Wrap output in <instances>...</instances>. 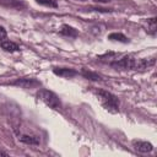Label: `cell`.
<instances>
[{
    "label": "cell",
    "mask_w": 157,
    "mask_h": 157,
    "mask_svg": "<svg viewBox=\"0 0 157 157\" xmlns=\"http://www.w3.org/2000/svg\"><path fill=\"white\" fill-rule=\"evenodd\" d=\"M94 93L98 97L102 105L104 107V109H107L110 113H117L119 110V101L114 94L103 90H94Z\"/></svg>",
    "instance_id": "6da1fadb"
},
{
    "label": "cell",
    "mask_w": 157,
    "mask_h": 157,
    "mask_svg": "<svg viewBox=\"0 0 157 157\" xmlns=\"http://www.w3.org/2000/svg\"><path fill=\"white\" fill-rule=\"evenodd\" d=\"M37 97L43 101L48 107L53 108V109H59L61 107V103L58 98V96L52 92V91H48V90H40L38 93H37Z\"/></svg>",
    "instance_id": "7a4b0ae2"
},
{
    "label": "cell",
    "mask_w": 157,
    "mask_h": 157,
    "mask_svg": "<svg viewBox=\"0 0 157 157\" xmlns=\"http://www.w3.org/2000/svg\"><path fill=\"white\" fill-rule=\"evenodd\" d=\"M136 64H137V59L132 58V56H124L123 59L115 61V63H112V66L113 67H117V69H132V70H136Z\"/></svg>",
    "instance_id": "3957f363"
},
{
    "label": "cell",
    "mask_w": 157,
    "mask_h": 157,
    "mask_svg": "<svg viewBox=\"0 0 157 157\" xmlns=\"http://www.w3.org/2000/svg\"><path fill=\"white\" fill-rule=\"evenodd\" d=\"M15 86H20L22 88H33V87H38L40 83L39 81H37L36 78H28V77H23V78H18L13 82Z\"/></svg>",
    "instance_id": "277c9868"
},
{
    "label": "cell",
    "mask_w": 157,
    "mask_h": 157,
    "mask_svg": "<svg viewBox=\"0 0 157 157\" xmlns=\"http://www.w3.org/2000/svg\"><path fill=\"white\" fill-rule=\"evenodd\" d=\"M132 146L136 151L139 152H142V153H147V152H151L153 150V146L152 144L147 142V141H140V140H134L132 141Z\"/></svg>",
    "instance_id": "5b68a950"
},
{
    "label": "cell",
    "mask_w": 157,
    "mask_h": 157,
    "mask_svg": "<svg viewBox=\"0 0 157 157\" xmlns=\"http://www.w3.org/2000/svg\"><path fill=\"white\" fill-rule=\"evenodd\" d=\"M54 74L55 75H59V76H61V77H72V76H75L77 72L75 71V70H72V69H66V67H61V69H54Z\"/></svg>",
    "instance_id": "8992f818"
},
{
    "label": "cell",
    "mask_w": 157,
    "mask_h": 157,
    "mask_svg": "<svg viewBox=\"0 0 157 157\" xmlns=\"http://www.w3.org/2000/svg\"><path fill=\"white\" fill-rule=\"evenodd\" d=\"M0 45H1V48H2L4 50H6V52H10V53H12V52H17V50H20V48H18V45H17L16 43H13V42H11V40H1V43H0Z\"/></svg>",
    "instance_id": "52a82bcc"
},
{
    "label": "cell",
    "mask_w": 157,
    "mask_h": 157,
    "mask_svg": "<svg viewBox=\"0 0 157 157\" xmlns=\"http://www.w3.org/2000/svg\"><path fill=\"white\" fill-rule=\"evenodd\" d=\"M18 140L21 142L29 144V145H38L39 144V139L37 136H31V135H21L18 137Z\"/></svg>",
    "instance_id": "ba28073f"
},
{
    "label": "cell",
    "mask_w": 157,
    "mask_h": 157,
    "mask_svg": "<svg viewBox=\"0 0 157 157\" xmlns=\"http://www.w3.org/2000/svg\"><path fill=\"white\" fill-rule=\"evenodd\" d=\"M60 33L64 34V36H69V37H77V34H78L77 29H75V28H72V27H70L67 25H64L61 27Z\"/></svg>",
    "instance_id": "9c48e42d"
},
{
    "label": "cell",
    "mask_w": 157,
    "mask_h": 157,
    "mask_svg": "<svg viewBox=\"0 0 157 157\" xmlns=\"http://www.w3.org/2000/svg\"><path fill=\"white\" fill-rule=\"evenodd\" d=\"M2 2L6 5V6H10V7H15V9H22L25 7V2L23 0H2Z\"/></svg>",
    "instance_id": "30bf717a"
},
{
    "label": "cell",
    "mask_w": 157,
    "mask_h": 157,
    "mask_svg": "<svg viewBox=\"0 0 157 157\" xmlns=\"http://www.w3.org/2000/svg\"><path fill=\"white\" fill-rule=\"evenodd\" d=\"M108 39L110 40H117V42H121V43H128V38L121 34V33H110L108 36Z\"/></svg>",
    "instance_id": "8fae6325"
},
{
    "label": "cell",
    "mask_w": 157,
    "mask_h": 157,
    "mask_svg": "<svg viewBox=\"0 0 157 157\" xmlns=\"http://www.w3.org/2000/svg\"><path fill=\"white\" fill-rule=\"evenodd\" d=\"M82 75L86 77V78H90V80H93V81H99L101 80V76L98 74H94L92 71H87V70H82Z\"/></svg>",
    "instance_id": "7c38bea8"
},
{
    "label": "cell",
    "mask_w": 157,
    "mask_h": 157,
    "mask_svg": "<svg viewBox=\"0 0 157 157\" xmlns=\"http://www.w3.org/2000/svg\"><path fill=\"white\" fill-rule=\"evenodd\" d=\"M147 25H148V31L152 34H155V32H156V18L153 17V18L147 20Z\"/></svg>",
    "instance_id": "4fadbf2b"
},
{
    "label": "cell",
    "mask_w": 157,
    "mask_h": 157,
    "mask_svg": "<svg viewBox=\"0 0 157 157\" xmlns=\"http://www.w3.org/2000/svg\"><path fill=\"white\" fill-rule=\"evenodd\" d=\"M39 4H43L45 6H50V7H56L58 4H56V0H37Z\"/></svg>",
    "instance_id": "5bb4252c"
},
{
    "label": "cell",
    "mask_w": 157,
    "mask_h": 157,
    "mask_svg": "<svg viewBox=\"0 0 157 157\" xmlns=\"http://www.w3.org/2000/svg\"><path fill=\"white\" fill-rule=\"evenodd\" d=\"M5 38H6V31H5V28H4V27H1V26H0V40L5 39Z\"/></svg>",
    "instance_id": "9a60e30c"
},
{
    "label": "cell",
    "mask_w": 157,
    "mask_h": 157,
    "mask_svg": "<svg viewBox=\"0 0 157 157\" xmlns=\"http://www.w3.org/2000/svg\"><path fill=\"white\" fill-rule=\"evenodd\" d=\"M93 1H96V2H109L112 0H93Z\"/></svg>",
    "instance_id": "2e32d148"
},
{
    "label": "cell",
    "mask_w": 157,
    "mask_h": 157,
    "mask_svg": "<svg viewBox=\"0 0 157 157\" xmlns=\"http://www.w3.org/2000/svg\"><path fill=\"white\" fill-rule=\"evenodd\" d=\"M0 156H7V152H5V151H1V150H0Z\"/></svg>",
    "instance_id": "e0dca14e"
}]
</instances>
